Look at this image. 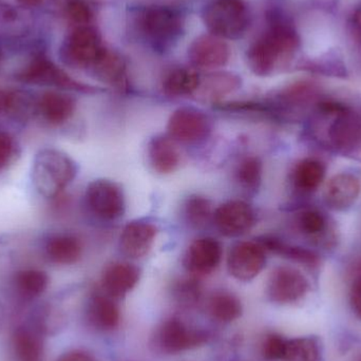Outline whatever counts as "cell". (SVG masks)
I'll use <instances>...</instances> for the list:
<instances>
[{
    "label": "cell",
    "instance_id": "cell-5",
    "mask_svg": "<svg viewBox=\"0 0 361 361\" xmlns=\"http://www.w3.org/2000/svg\"><path fill=\"white\" fill-rule=\"evenodd\" d=\"M85 200L91 214L103 221L118 220L126 212L123 189L114 180H93L87 186Z\"/></svg>",
    "mask_w": 361,
    "mask_h": 361
},
{
    "label": "cell",
    "instance_id": "cell-2",
    "mask_svg": "<svg viewBox=\"0 0 361 361\" xmlns=\"http://www.w3.org/2000/svg\"><path fill=\"white\" fill-rule=\"evenodd\" d=\"M316 114L331 121L326 128L329 145L343 154L361 150V108L335 99H319Z\"/></svg>",
    "mask_w": 361,
    "mask_h": 361
},
{
    "label": "cell",
    "instance_id": "cell-34",
    "mask_svg": "<svg viewBox=\"0 0 361 361\" xmlns=\"http://www.w3.org/2000/svg\"><path fill=\"white\" fill-rule=\"evenodd\" d=\"M263 165L260 159L250 156L244 158L235 169V180L247 190H257L262 182Z\"/></svg>",
    "mask_w": 361,
    "mask_h": 361
},
{
    "label": "cell",
    "instance_id": "cell-6",
    "mask_svg": "<svg viewBox=\"0 0 361 361\" xmlns=\"http://www.w3.org/2000/svg\"><path fill=\"white\" fill-rule=\"evenodd\" d=\"M99 33L90 25L76 27L63 49V59L71 67L91 70L103 53Z\"/></svg>",
    "mask_w": 361,
    "mask_h": 361
},
{
    "label": "cell",
    "instance_id": "cell-7",
    "mask_svg": "<svg viewBox=\"0 0 361 361\" xmlns=\"http://www.w3.org/2000/svg\"><path fill=\"white\" fill-rule=\"evenodd\" d=\"M310 281L298 269L279 267L273 269L267 284V295L277 305H294L310 292Z\"/></svg>",
    "mask_w": 361,
    "mask_h": 361
},
{
    "label": "cell",
    "instance_id": "cell-37",
    "mask_svg": "<svg viewBox=\"0 0 361 361\" xmlns=\"http://www.w3.org/2000/svg\"><path fill=\"white\" fill-rule=\"evenodd\" d=\"M19 154V146L8 131L0 130V173L14 164Z\"/></svg>",
    "mask_w": 361,
    "mask_h": 361
},
{
    "label": "cell",
    "instance_id": "cell-17",
    "mask_svg": "<svg viewBox=\"0 0 361 361\" xmlns=\"http://www.w3.org/2000/svg\"><path fill=\"white\" fill-rule=\"evenodd\" d=\"M158 235L154 223L144 219L131 221L123 228L120 235V250L130 259H141L152 250Z\"/></svg>",
    "mask_w": 361,
    "mask_h": 361
},
{
    "label": "cell",
    "instance_id": "cell-41",
    "mask_svg": "<svg viewBox=\"0 0 361 361\" xmlns=\"http://www.w3.org/2000/svg\"><path fill=\"white\" fill-rule=\"evenodd\" d=\"M350 305L356 317L361 320V274L354 279L350 288Z\"/></svg>",
    "mask_w": 361,
    "mask_h": 361
},
{
    "label": "cell",
    "instance_id": "cell-21",
    "mask_svg": "<svg viewBox=\"0 0 361 361\" xmlns=\"http://www.w3.org/2000/svg\"><path fill=\"white\" fill-rule=\"evenodd\" d=\"M47 258L57 265H71L82 258V243L72 233H54L44 244Z\"/></svg>",
    "mask_w": 361,
    "mask_h": 361
},
{
    "label": "cell",
    "instance_id": "cell-4",
    "mask_svg": "<svg viewBox=\"0 0 361 361\" xmlns=\"http://www.w3.org/2000/svg\"><path fill=\"white\" fill-rule=\"evenodd\" d=\"M204 23L214 35L238 38L247 29L248 13L242 0H216L204 11Z\"/></svg>",
    "mask_w": 361,
    "mask_h": 361
},
{
    "label": "cell",
    "instance_id": "cell-8",
    "mask_svg": "<svg viewBox=\"0 0 361 361\" xmlns=\"http://www.w3.org/2000/svg\"><path fill=\"white\" fill-rule=\"evenodd\" d=\"M182 27L180 15L173 8L154 6L142 15L143 33L159 48H166L175 42L182 32Z\"/></svg>",
    "mask_w": 361,
    "mask_h": 361
},
{
    "label": "cell",
    "instance_id": "cell-24",
    "mask_svg": "<svg viewBox=\"0 0 361 361\" xmlns=\"http://www.w3.org/2000/svg\"><path fill=\"white\" fill-rule=\"evenodd\" d=\"M91 71L99 80L110 86L122 89L126 84V67L124 61L116 53L108 49H104Z\"/></svg>",
    "mask_w": 361,
    "mask_h": 361
},
{
    "label": "cell",
    "instance_id": "cell-33",
    "mask_svg": "<svg viewBox=\"0 0 361 361\" xmlns=\"http://www.w3.org/2000/svg\"><path fill=\"white\" fill-rule=\"evenodd\" d=\"M212 216V203L201 195H190L184 204V216L189 226L202 228Z\"/></svg>",
    "mask_w": 361,
    "mask_h": 361
},
{
    "label": "cell",
    "instance_id": "cell-31",
    "mask_svg": "<svg viewBox=\"0 0 361 361\" xmlns=\"http://www.w3.org/2000/svg\"><path fill=\"white\" fill-rule=\"evenodd\" d=\"M322 345L316 337L288 339L283 356L280 361H320Z\"/></svg>",
    "mask_w": 361,
    "mask_h": 361
},
{
    "label": "cell",
    "instance_id": "cell-22",
    "mask_svg": "<svg viewBox=\"0 0 361 361\" xmlns=\"http://www.w3.org/2000/svg\"><path fill=\"white\" fill-rule=\"evenodd\" d=\"M148 158L154 171L161 175L173 173L180 163V154L176 142L164 135H158L150 140Z\"/></svg>",
    "mask_w": 361,
    "mask_h": 361
},
{
    "label": "cell",
    "instance_id": "cell-42",
    "mask_svg": "<svg viewBox=\"0 0 361 361\" xmlns=\"http://www.w3.org/2000/svg\"><path fill=\"white\" fill-rule=\"evenodd\" d=\"M57 361H97L91 354L80 350L67 352L63 354Z\"/></svg>",
    "mask_w": 361,
    "mask_h": 361
},
{
    "label": "cell",
    "instance_id": "cell-44",
    "mask_svg": "<svg viewBox=\"0 0 361 361\" xmlns=\"http://www.w3.org/2000/svg\"><path fill=\"white\" fill-rule=\"evenodd\" d=\"M48 1L49 0H17L19 4L27 6V8H36V6H42Z\"/></svg>",
    "mask_w": 361,
    "mask_h": 361
},
{
    "label": "cell",
    "instance_id": "cell-36",
    "mask_svg": "<svg viewBox=\"0 0 361 361\" xmlns=\"http://www.w3.org/2000/svg\"><path fill=\"white\" fill-rule=\"evenodd\" d=\"M27 111V101L17 91L0 88V116H18Z\"/></svg>",
    "mask_w": 361,
    "mask_h": 361
},
{
    "label": "cell",
    "instance_id": "cell-26",
    "mask_svg": "<svg viewBox=\"0 0 361 361\" xmlns=\"http://www.w3.org/2000/svg\"><path fill=\"white\" fill-rule=\"evenodd\" d=\"M88 317L95 328L103 331L114 330L120 324V310L111 297L97 295L91 299Z\"/></svg>",
    "mask_w": 361,
    "mask_h": 361
},
{
    "label": "cell",
    "instance_id": "cell-30",
    "mask_svg": "<svg viewBox=\"0 0 361 361\" xmlns=\"http://www.w3.org/2000/svg\"><path fill=\"white\" fill-rule=\"evenodd\" d=\"M326 177V167L319 161L305 159L295 167L293 180L299 190L305 192L315 191L324 182Z\"/></svg>",
    "mask_w": 361,
    "mask_h": 361
},
{
    "label": "cell",
    "instance_id": "cell-23",
    "mask_svg": "<svg viewBox=\"0 0 361 361\" xmlns=\"http://www.w3.org/2000/svg\"><path fill=\"white\" fill-rule=\"evenodd\" d=\"M241 84V78L237 74L231 72H214L200 80L195 93L204 101L216 102L237 91Z\"/></svg>",
    "mask_w": 361,
    "mask_h": 361
},
{
    "label": "cell",
    "instance_id": "cell-9",
    "mask_svg": "<svg viewBox=\"0 0 361 361\" xmlns=\"http://www.w3.org/2000/svg\"><path fill=\"white\" fill-rule=\"evenodd\" d=\"M169 137L175 142L193 144L203 141L212 131L209 118L201 110L182 107L173 111L167 124Z\"/></svg>",
    "mask_w": 361,
    "mask_h": 361
},
{
    "label": "cell",
    "instance_id": "cell-25",
    "mask_svg": "<svg viewBox=\"0 0 361 361\" xmlns=\"http://www.w3.org/2000/svg\"><path fill=\"white\" fill-rule=\"evenodd\" d=\"M258 242L264 247L265 250H269V252L279 255L288 260L294 261V262L305 265L310 269L319 267V256L313 250L300 247V246L290 245V244L284 243L278 238L269 237V235L259 238Z\"/></svg>",
    "mask_w": 361,
    "mask_h": 361
},
{
    "label": "cell",
    "instance_id": "cell-28",
    "mask_svg": "<svg viewBox=\"0 0 361 361\" xmlns=\"http://www.w3.org/2000/svg\"><path fill=\"white\" fill-rule=\"evenodd\" d=\"M13 347L19 361H40L44 355L42 337L29 328H18L15 331Z\"/></svg>",
    "mask_w": 361,
    "mask_h": 361
},
{
    "label": "cell",
    "instance_id": "cell-39",
    "mask_svg": "<svg viewBox=\"0 0 361 361\" xmlns=\"http://www.w3.org/2000/svg\"><path fill=\"white\" fill-rule=\"evenodd\" d=\"M66 14L76 27L89 25L93 16L90 6L84 0H68Z\"/></svg>",
    "mask_w": 361,
    "mask_h": 361
},
{
    "label": "cell",
    "instance_id": "cell-12",
    "mask_svg": "<svg viewBox=\"0 0 361 361\" xmlns=\"http://www.w3.org/2000/svg\"><path fill=\"white\" fill-rule=\"evenodd\" d=\"M207 341V334L202 331L188 328L179 319L163 322L156 335V343L166 354H178L195 349Z\"/></svg>",
    "mask_w": 361,
    "mask_h": 361
},
{
    "label": "cell",
    "instance_id": "cell-10",
    "mask_svg": "<svg viewBox=\"0 0 361 361\" xmlns=\"http://www.w3.org/2000/svg\"><path fill=\"white\" fill-rule=\"evenodd\" d=\"M267 264L264 247L258 241L235 244L227 257V269L235 279L247 282L255 279Z\"/></svg>",
    "mask_w": 361,
    "mask_h": 361
},
{
    "label": "cell",
    "instance_id": "cell-35",
    "mask_svg": "<svg viewBox=\"0 0 361 361\" xmlns=\"http://www.w3.org/2000/svg\"><path fill=\"white\" fill-rule=\"evenodd\" d=\"M298 227L303 235L312 240L320 241L326 235L329 228L328 219L319 210H305L299 214Z\"/></svg>",
    "mask_w": 361,
    "mask_h": 361
},
{
    "label": "cell",
    "instance_id": "cell-3",
    "mask_svg": "<svg viewBox=\"0 0 361 361\" xmlns=\"http://www.w3.org/2000/svg\"><path fill=\"white\" fill-rule=\"evenodd\" d=\"M78 175L75 162L65 152L44 148L36 154L32 165V182L47 199L59 197Z\"/></svg>",
    "mask_w": 361,
    "mask_h": 361
},
{
    "label": "cell",
    "instance_id": "cell-45",
    "mask_svg": "<svg viewBox=\"0 0 361 361\" xmlns=\"http://www.w3.org/2000/svg\"><path fill=\"white\" fill-rule=\"evenodd\" d=\"M360 361H361V360H360Z\"/></svg>",
    "mask_w": 361,
    "mask_h": 361
},
{
    "label": "cell",
    "instance_id": "cell-14",
    "mask_svg": "<svg viewBox=\"0 0 361 361\" xmlns=\"http://www.w3.org/2000/svg\"><path fill=\"white\" fill-rule=\"evenodd\" d=\"M19 80L27 84L54 86L57 88L69 89L80 92H93L94 89L82 82H76L66 72L59 69L52 61L44 57L34 59L20 74Z\"/></svg>",
    "mask_w": 361,
    "mask_h": 361
},
{
    "label": "cell",
    "instance_id": "cell-32",
    "mask_svg": "<svg viewBox=\"0 0 361 361\" xmlns=\"http://www.w3.org/2000/svg\"><path fill=\"white\" fill-rule=\"evenodd\" d=\"M15 286L21 296L36 298L44 294L49 286V276L40 269H23L15 275Z\"/></svg>",
    "mask_w": 361,
    "mask_h": 361
},
{
    "label": "cell",
    "instance_id": "cell-27",
    "mask_svg": "<svg viewBox=\"0 0 361 361\" xmlns=\"http://www.w3.org/2000/svg\"><path fill=\"white\" fill-rule=\"evenodd\" d=\"M207 310L212 319L222 324L235 322L242 315L241 301L228 292L214 293L208 300Z\"/></svg>",
    "mask_w": 361,
    "mask_h": 361
},
{
    "label": "cell",
    "instance_id": "cell-38",
    "mask_svg": "<svg viewBox=\"0 0 361 361\" xmlns=\"http://www.w3.org/2000/svg\"><path fill=\"white\" fill-rule=\"evenodd\" d=\"M175 294L182 305H193L201 297V286L195 279H182L176 284Z\"/></svg>",
    "mask_w": 361,
    "mask_h": 361
},
{
    "label": "cell",
    "instance_id": "cell-20",
    "mask_svg": "<svg viewBox=\"0 0 361 361\" xmlns=\"http://www.w3.org/2000/svg\"><path fill=\"white\" fill-rule=\"evenodd\" d=\"M141 271L135 264L128 262H112L104 269L102 286L107 296L121 298L135 288Z\"/></svg>",
    "mask_w": 361,
    "mask_h": 361
},
{
    "label": "cell",
    "instance_id": "cell-15",
    "mask_svg": "<svg viewBox=\"0 0 361 361\" xmlns=\"http://www.w3.org/2000/svg\"><path fill=\"white\" fill-rule=\"evenodd\" d=\"M222 256V245L218 240L212 237L199 238L187 248L183 264L193 277H203L218 269Z\"/></svg>",
    "mask_w": 361,
    "mask_h": 361
},
{
    "label": "cell",
    "instance_id": "cell-13",
    "mask_svg": "<svg viewBox=\"0 0 361 361\" xmlns=\"http://www.w3.org/2000/svg\"><path fill=\"white\" fill-rule=\"evenodd\" d=\"M318 90L309 82H299L286 87L267 106V112L279 118H290L303 114L311 105L318 103Z\"/></svg>",
    "mask_w": 361,
    "mask_h": 361
},
{
    "label": "cell",
    "instance_id": "cell-18",
    "mask_svg": "<svg viewBox=\"0 0 361 361\" xmlns=\"http://www.w3.org/2000/svg\"><path fill=\"white\" fill-rule=\"evenodd\" d=\"M360 180L353 173L333 176L324 189V203L335 212H345L353 207L360 197Z\"/></svg>",
    "mask_w": 361,
    "mask_h": 361
},
{
    "label": "cell",
    "instance_id": "cell-16",
    "mask_svg": "<svg viewBox=\"0 0 361 361\" xmlns=\"http://www.w3.org/2000/svg\"><path fill=\"white\" fill-rule=\"evenodd\" d=\"M191 63L201 69H216L228 63L231 48L223 38L214 34L201 35L189 47Z\"/></svg>",
    "mask_w": 361,
    "mask_h": 361
},
{
    "label": "cell",
    "instance_id": "cell-29",
    "mask_svg": "<svg viewBox=\"0 0 361 361\" xmlns=\"http://www.w3.org/2000/svg\"><path fill=\"white\" fill-rule=\"evenodd\" d=\"M199 74L187 68L173 70L163 82V91L169 97H187L197 90Z\"/></svg>",
    "mask_w": 361,
    "mask_h": 361
},
{
    "label": "cell",
    "instance_id": "cell-11",
    "mask_svg": "<svg viewBox=\"0 0 361 361\" xmlns=\"http://www.w3.org/2000/svg\"><path fill=\"white\" fill-rule=\"evenodd\" d=\"M216 229L225 237L237 238L250 233L256 214L250 204L241 200L225 202L214 212Z\"/></svg>",
    "mask_w": 361,
    "mask_h": 361
},
{
    "label": "cell",
    "instance_id": "cell-19",
    "mask_svg": "<svg viewBox=\"0 0 361 361\" xmlns=\"http://www.w3.org/2000/svg\"><path fill=\"white\" fill-rule=\"evenodd\" d=\"M73 97L57 91H47L36 101L35 111L50 126H61L75 114Z\"/></svg>",
    "mask_w": 361,
    "mask_h": 361
},
{
    "label": "cell",
    "instance_id": "cell-40",
    "mask_svg": "<svg viewBox=\"0 0 361 361\" xmlns=\"http://www.w3.org/2000/svg\"><path fill=\"white\" fill-rule=\"evenodd\" d=\"M286 341L278 334L267 336L262 345V355L269 361H280L286 350Z\"/></svg>",
    "mask_w": 361,
    "mask_h": 361
},
{
    "label": "cell",
    "instance_id": "cell-43",
    "mask_svg": "<svg viewBox=\"0 0 361 361\" xmlns=\"http://www.w3.org/2000/svg\"><path fill=\"white\" fill-rule=\"evenodd\" d=\"M350 25H351L354 36L361 42V4L360 6H356L355 10H354Z\"/></svg>",
    "mask_w": 361,
    "mask_h": 361
},
{
    "label": "cell",
    "instance_id": "cell-1",
    "mask_svg": "<svg viewBox=\"0 0 361 361\" xmlns=\"http://www.w3.org/2000/svg\"><path fill=\"white\" fill-rule=\"evenodd\" d=\"M299 44L298 34L290 25L273 19L269 31L248 49V67L256 75H273L290 65Z\"/></svg>",
    "mask_w": 361,
    "mask_h": 361
}]
</instances>
